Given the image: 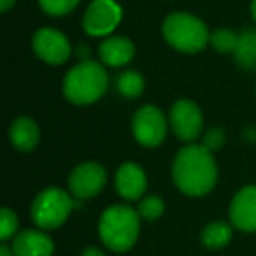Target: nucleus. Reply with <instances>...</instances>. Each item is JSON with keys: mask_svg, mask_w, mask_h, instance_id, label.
<instances>
[{"mask_svg": "<svg viewBox=\"0 0 256 256\" xmlns=\"http://www.w3.org/2000/svg\"><path fill=\"white\" fill-rule=\"evenodd\" d=\"M174 182L190 196L207 195L216 184L218 168L214 156L204 144H190L178 153L172 165Z\"/></svg>", "mask_w": 256, "mask_h": 256, "instance_id": "obj_1", "label": "nucleus"}, {"mask_svg": "<svg viewBox=\"0 0 256 256\" xmlns=\"http://www.w3.org/2000/svg\"><path fill=\"white\" fill-rule=\"evenodd\" d=\"M109 86V76L100 64L82 60L67 72L64 79V93L68 102L88 106L100 98Z\"/></svg>", "mask_w": 256, "mask_h": 256, "instance_id": "obj_2", "label": "nucleus"}, {"mask_svg": "<svg viewBox=\"0 0 256 256\" xmlns=\"http://www.w3.org/2000/svg\"><path fill=\"white\" fill-rule=\"evenodd\" d=\"M102 242L116 252L128 251L139 237V212L126 206H112L98 221Z\"/></svg>", "mask_w": 256, "mask_h": 256, "instance_id": "obj_3", "label": "nucleus"}, {"mask_svg": "<svg viewBox=\"0 0 256 256\" xmlns=\"http://www.w3.org/2000/svg\"><path fill=\"white\" fill-rule=\"evenodd\" d=\"M164 37L182 53H198L207 46L210 36L206 23L188 12H174L164 22Z\"/></svg>", "mask_w": 256, "mask_h": 256, "instance_id": "obj_4", "label": "nucleus"}, {"mask_svg": "<svg viewBox=\"0 0 256 256\" xmlns=\"http://www.w3.org/2000/svg\"><path fill=\"white\" fill-rule=\"evenodd\" d=\"M72 200L64 190L48 188L36 196L32 204V220L42 230L62 226L72 210Z\"/></svg>", "mask_w": 256, "mask_h": 256, "instance_id": "obj_5", "label": "nucleus"}, {"mask_svg": "<svg viewBox=\"0 0 256 256\" xmlns=\"http://www.w3.org/2000/svg\"><path fill=\"white\" fill-rule=\"evenodd\" d=\"M134 136L137 142L146 148H154L164 142L167 134V118L158 107L142 106L132 121Z\"/></svg>", "mask_w": 256, "mask_h": 256, "instance_id": "obj_6", "label": "nucleus"}, {"mask_svg": "<svg viewBox=\"0 0 256 256\" xmlns=\"http://www.w3.org/2000/svg\"><path fill=\"white\" fill-rule=\"evenodd\" d=\"M121 22V8L114 0H93L82 18L86 34L93 37L109 36Z\"/></svg>", "mask_w": 256, "mask_h": 256, "instance_id": "obj_7", "label": "nucleus"}, {"mask_svg": "<svg viewBox=\"0 0 256 256\" xmlns=\"http://www.w3.org/2000/svg\"><path fill=\"white\" fill-rule=\"evenodd\" d=\"M107 172L100 164L86 162L81 164L70 172L68 176V188L72 195L78 198H92L98 195L106 186Z\"/></svg>", "mask_w": 256, "mask_h": 256, "instance_id": "obj_8", "label": "nucleus"}, {"mask_svg": "<svg viewBox=\"0 0 256 256\" xmlns=\"http://www.w3.org/2000/svg\"><path fill=\"white\" fill-rule=\"evenodd\" d=\"M202 110L192 100H179L170 109V126L174 134L184 142L196 139L202 130Z\"/></svg>", "mask_w": 256, "mask_h": 256, "instance_id": "obj_9", "label": "nucleus"}, {"mask_svg": "<svg viewBox=\"0 0 256 256\" xmlns=\"http://www.w3.org/2000/svg\"><path fill=\"white\" fill-rule=\"evenodd\" d=\"M34 51L42 62L51 65H62L70 56V44L67 37L54 28H40L34 36Z\"/></svg>", "mask_w": 256, "mask_h": 256, "instance_id": "obj_10", "label": "nucleus"}, {"mask_svg": "<svg viewBox=\"0 0 256 256\" xmlns=\"http://www.w3.org/2000/svg\"><path fill=\"white\" fill-rule=\"evenodd\" d=\"M230 220L238 230L256 232V186H246L234 196Z\"/></svg>", "mask_w": 256, "mask_h": 256, "instance_id": "obj_11", "label": "nucleus"}, {"mask_svg": "<svg viewBox=\"0 0 256 256\" xmlns=\"http://www.w3.org/2000/svg\"><path fill=\"white\" fill-rule=\"evenodd\" d=\"M148 179L137 164L126 162L116 172V190L124 200H137L146 192Z\"/></svg>", "mask_w": 256, "mask_h": 256, "instance_id": "obj_12", "label": "nucleus"}, {"mask_svg": "<svg viewBox=\"0 0 256 256\" xmlns=\"http://www.w3.org/2000/svg\"><path fill=\"white\" fill-rule=\"evenodd\" d=\"M53 251V240L39 230L22 232L12 244V252L16 256H51Z\"/></svg>", "mask_w": 256, "mask_h": 256, "instance_id": "obj_13", "label": "nucleus"}, {"mask_svg": "<svg viewBox=\"0 0 256 256\" xmlns=\"http://www.w3.org/2000/svg\"><path fill=\"white\" fill-rule=\"evenodd\" d=\"M136 54L132 40L126 37H107L98 48V56L109 67L126 65Z\"/></svg>", "mask_w": 256, "mask_h": 256, "instance_id": "obj_14", "label": "nucleus"}, {"mask_svg": "<svg viewBox=\"0 0 256 256\" xmlns=\"http://www.w3.org/2000/svg\"><path fill=\"white\" fill-rule=\"evenodd\" d=\"M9 139L11 144L22 153H30L36 150L40 139V130L34 120L26 116H22L18 120L12 121L11 128H9Z\"/></svg>", "mask_w": 256, "mask_h": 256, "instance_id": "obj_15", "label": "nucleus"}, {"mask_svg": "<svg viewBox=\"0 0 256 256\" xmlns=\"http://www.w3.org/2000/svg\"><path fill=\"white\" fill-rule=\"evenodd\" d=\"M234 56L240 67L256 68V30H244L238 34Z\"/></svg>", "mask_w": 256, "mask_h": 256, "instance_id": "obj_16", "label": "nucleus"}, {"mask_svg": "<svg viewBox=\"0 0 256 256\" xmlns=\"http://www.w3.org/2000/svg\"><path fill=\"white\" fill-rule=\"evenodd\" d=\"M232 238V228L230 224L223 221H216L204 228L202 232V244L209 249H220L226 246Z\"/></svg>", "mask_w": 256, "mask_h": 256, "instance_id": "obj_17", "label": "nucleus"}, {"mask_svg": "<svg viewBox=\"0 0 256 256\" xmlns=\"http://www.w3.org/2000/svg\"><path fill=\"white\" fill-rule=\"evenodd\" d=\"M118 92L126 98H136L144 90V78L136 70H126L116 81Z\"/></svg>", "mask_w": 256, "mask_h": 256, "instance_id": "obj_18", "label": "nucleus"}, {"mask_svg": "<svg viewBox=\"0 0 256 256\" xmlns=\"http://www.w3.org/2000/svg\"><path fill=\"white\" fill-rule=\"evenodd\" d=\"M237 39L238 36H235L232 30L228 28H218L210 34L209 42L212 44V48L220 53H234L235 46H237Z\"/></svg>", "mask_w": 256, "mask_h": 256, "instance_id": "obj_19", "label": "nucleus"}, {"mask_svg": "<svg viewBox=\"0 0 256 256\" xmlns=\"http://www.w3.org/2000/svg\"><path fill=\"white\" fill-rule=\"evenodd\" d=\"M165 210V204L160 196H146L144 200H140L139 204V216L144 218L148 221H153V220H158V218L164 214Z\"/></svg>", "mask_w": 256, "mask_h": 256, "instance_id": "obj_20", "label": "nucleus"}, {"mask_svg": "<svg viewBox=\"0 0 256 256\" xmlns=\"http://www.w3.org/2000/svg\"><path fill=\"white\" fill-rule=\"evenodd\" d=\"M79 4V0H39V6L50 16H65Z\"/></svg>", "mask_w": 256, "mask_h": 256, "instance_id": "obj_21", "label": "nucleus"}, {"mask_svg": "<svg viewBox=\"0 0 256 256\" xmlns=\"http://www.w3.org/2000/svg\"><path fill=\"white\" fill-rule=\"evenodd\" d=\"M18 230V218L11 209L4 207L0 210V238L2 240H9Z\"/></svg>", "mask_w": 256, "mask_h": 256, "instance_id": "obj_22", "label": "nucleus"}, {"mask_svg": "<svg viewBox=\"0 0 256 256\" xmlns=\"http://www.w3.org/2000/svg\"><path fill=\"white\" fill-rule=\"evenodd\" d=\"M223 144H224V134L221 128H210L209 132L206 134V137H204V146L209 151L220 150Z\"/></svg>", "mask_w": 256, "mask_h": 256, "instance_id": "obj_23", "label": "nucleus"}, {"mask_svg": "<svg viewBox=\"0 0 256 256\" xmlns=\"http://www.w3.org/2000/svg\"><path fill=\"white\" fill-rule=\"evenodd\" d=\"M82 256H106L104 254L100 249H96V248H88V249H84L82 251Z\"/></svg>", "mask_w": 256, "mask_h": 256, "instance_id": "obj_24", "label": "nucleus"}, {"mask_svg": "<svg viewBox=\"0 0 256 256\" xmlns=\"http://www.w3.org/2000/svg\"><path fill=\"white\" fill-rule=\"evenodd\" d=\"M16 0H0V9H2V12H8L9 9L14 6Z\"/></svg>", "mask_w": 256, "mask_h": 256, "instance_id": "obj_25", "label": "nucleus"}, {"mask_svg": "<svg viewBox=\"0 0 256 256\" xmlns=\"http://www.w3.org/2000/svg\"><path fill=\"white\" fill-rule=\"evenodd\" d=\"M0 256H16L8 246H0Z\"/></svg>", "mask_w": 256, "mask_h": 256, "instance_id": "obj_26", "label": "nucleus"}, {"mask_svg": "<svg viewBox=\"0 0 256 256\" xmlns=\"http://www.w3.org/2000/svg\"><path fill=\"white\" fill-rule=\"evenodd\" d=\"M251 14H252V18H254V22H256V0H252V4H251Z\"/></svg>", "mask_w": 256, "mask_h": 256, "instance_id": "obj_27", "label": "nucleus"}]
</instances>
